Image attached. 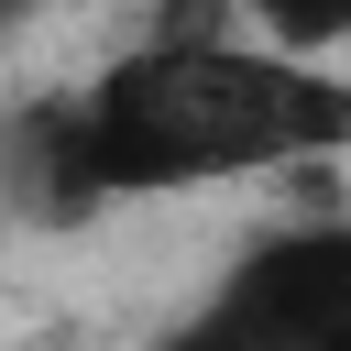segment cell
Wrapping results in <instances>:
<instances>
[{
  "instance_id": "1",
  "label": "cell",
  "mask_w": 351,
  "mask_h": 351,
  "mask_svg": "<svg viewBox=\"0 0 351 351\" xmlns=\"http://www.w3.org/2000/svg\"><path fill=\"white\" fill-rule=\"evenodd\" d=\"M351 154V77L274 55L230 22L143 33L88 88H55L11 121V197L44 219H99L132 197H186L230 176H307Z\"/></svg>"
},
{
  "instance_id": "2",
  "label": "cell",
  "mask_w": 351,
  "mask_h": 351,
  "mask_svg": "<svg viewBox=\"0 0 351 351\" xmlns=\"http://www.w3.org/2000/svg\"><path fill=\"white\" fill-rule=\"evenodd\" d=\"M351 340V208L241 241L154 351H329Z\"/></svg>"
},
{
  "instance_id": "3",
  "label": "cell",
  "mask_w": 351,
  "mask_h": 351,
  "mask_svg": "<svg viewBox=\"0 0 351 351\" xmlns=\"http://www.w3.org/2000/svg\"><path fill=\"white\" fill-rule=\"evenodd\" d=\"M219 22L274 55H318V66L351 55V0H219Z\"/></svg>"
},
{
  "instance_id": "4",
  "label": "cell",
  "mask_w": 351,
  "mask_h": 351,
  "mask_svg": "<svg viewBox=\"0 0 351 351\" xmlns=\"http://www.w3.org/2000/svg\"><path fill=\"white\" fill-rule=\"evenodd\" d=\"M22 22H33V0H0V44H11V33H22Z\"/></svg>"
},
{
  "instance_id": "5",
  "label": "cell",
  "mask_w": 351,
  "mask_h": 351,
  "mask_svg": "<svg viewBox=\"0 0 351 351\" xmlns=\"http://www.w3.org/2000/svg\"><path fill=\"white\" fill-rule=\"evenodd\" d=\"M329 351H351V340H329Z\"/></svg>"
}]
</instances>
